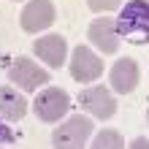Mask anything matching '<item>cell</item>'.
I'll return each instance as SVG.
<instances>
[{"label": "cell", "mask_w": 149, "mask_h": 149, "mask_svg": "<svg viewBox=\"0 0 149 149\" xmlns=\"http://www.w3.org/2000/svg\"><path fill=\"white\" fill-rule=\"evenodd\" d=\"M117 33H119V38L136 43V46L149 43V3L130 0L117 19Z\"/></svg>", "instance_id": "6da1fadb"}, {"label": "cell", "mask_w": 149, "mask_h": 149, "mask_svg": "<svg viewBox=\"0 0 149 149\" xmlns=\"http://www.w3.org/2000/svg\"><path fill=\"white\" fill-rule=\"evenodd\" d=\"M68 109H71V98L65 90L60 87H46L43 92H38V98L33 100V111L41 122H57L63 119Z\"/></svg>", "instance_id": "7a4b0ae2"}, {"label": "cell", "mask_w": 149, "mask_h": 149, "mask_svg": "<svg viewBox=\"0 0 149 149\" xmlns=\"http://www.w3.org/2000/svg\"><path fill=\"white\" fill-rule=\"evenodd\" d=\"M8 79L22 92H36L38 87H43L49 81V73L41 65H36L30 57H14V63L8 65Z\"/></svg>", "instance_id": "3957f363"}, {"label": "cell", "mask_w": 149, "mask_h": 149, "mask_svg": "<svg viewBox=\"0 0 149 149\" xmlns=\"http://www.w3.org/2000/svg\"><path fill=\"white\" fill-rule=\"evenodd\" d=\"M92 133V122L81 117V114H76L65 122V125L54 127V133H52V144L57 149H76V146H84L87 138Z\"/></svg>", "instance_id": "277c9868"}, {"label": "cell", "mask_w": 149, "mask_h": 149, "mask_svg": "<svg viewBox=\"0 0 149 149\" xmlns=\"http://www.w3.org/2000/svg\"><path fill=\"white\" fill-rule=\"evenodd\" d=\"M100 73H103L100 57L95 54L92 49H87L84 43L76 46L73 49V57H71V76H73V81L90 84V81H95V79H100Z\"/></svg>", "instance_id": "5b68a950"}, {"label": "cell", "mask_w": 149, "mask_h": 149, "mask_svg": "<svg viewBox=\"0 0 149 149\" xmlns=\"http://www.w3.org/2000/svg\"><path fill=\"white\" fill-rule=\"evenodd\" d=\"M79 103H81L84 111H90L92 117H98V119H109V117H114V111H117V100L111 98L109 87H103V84H95L90 90H84L79 95Z\"/></svg>", "instance_id": "8992f818"}, {"label": "cell", "mask_w": 149, "mask_h": 149, "mask_svg": "<svg viewBox=\"0 0 149 149\" xmlns=\"http://www.w3.org/2000/svg\"><path fill=\"white\" fill-rule=\"evenodd\" d=\"M54 19H57V14H54L52 0H30V3L24 6L22 16H19L22 30H27V33H41V30H46Z\"/></svg>", "instance_id": "52a82bcc"}, {"label": "cell", "mask_w": 149, "mask_h": 149, "mask_svg": "<svg viewBox=\"0 0 149 149\" xmlns=\"http://www.w3.org/2000/svg\"><path fill=\"white\" fill-rule=\"evenodd\" d=\"M87 36L90 41L98 46L103 54H114V52L119 49V33H117V19H111V16H98L90 30H87Z\"/></svg>", "instance_id": "ba28073f"}, {"label": "cell", "mask_w": 149, "mask_h": 149, "mask_svg": "<svg viewBox=\"0 0 149 149\" xmlns=\"http://www.w3.org/2000/svg\"><path fill=\"white\" fill-rule=\"evenodd\" d=\"M33 52L36 57H41L49 68H63L65 65V54H68V43L63 36H43L33 43Z\"/></svg>", "instance_id": "9c48e42d"}, {"label": "cell", "mask_w": 149, "mask_h": 149, "mask_svg": "<svg viewBox=\"0 0 149 149\" xmlns=\"http://www.w3.org/2000/svg\"><path fill=\"white\" fill-rule=\"evenodd\" d=\"M111 87L119 95H130L138 87V63L130 57H122L111 68Z\"/></svg>", "instance_id": "30bf717a"}, {"label": "cell", "mask_w": 149, "mask_h": 149, "mask_svg": "<svg viewBox=\"0 0 149 149\" xmlns=\"http://www.w3.org/2000/svg\"><path fill=\"white\" fill-rule=\"evenodd\" d=\"M24 114H27V100L16 90V84L0 87V117L8 119V122H19Z\"/></svg>", "instance_id": "8fae6325"}, {"label": "cell", "mask_w": 149, "mask_h": 149, "mask_svg": "<svg viewBox=\"0 0 149 149\" xmlns=\"http://www.w3.org/2000/svg\"><path fill=\"white\" fill-rule=\"evenodd\" d=\"M92 146L95 149H122L125 141H122V136L117 133V130H100V133L95 136Z\"/></svg>", "instance_id": "7c38bea8"}, {"label": "cell", "mask_w": 149, "mask_h": 149, "mask_svg": "<svg viewBox=\"0 0 149 149\" xmlns=\"http://www.w3.org/2000/svg\"><path fill=\"white\" fill-rule=\"evenodd\" d=\"M87 6H90L95 14H100V11H114V8H119L122 0H87Z\"/></svg>", "instance_id": "4fadbf2b"}, {"label": "cell", "mask_w": 149, "mask_h": 149, "mask_svg": "<svg viewBox=\"0 0 149 149\" xmlns=\"http://www.w3.org/2000/svg\"><path fill=\"white\" fill-rule=\"evenodd\" d=\"M14 141H16V136L11 133V127H6L3 122H0V144L8 146V144H14Z\"/></svg>", "instance_id": "5bb4252c"}, {"label": "cell", "mask_w": 149, "mask_h": 149, "mask_svg": "<svg viewBox=\"0 0 149 149\" xmlns=\"http://www.w3.org/2000/svg\"><path fill=\"white\" fill-rule=\"evenodd\" d=\"M130 146H133V149H146V146H149V138H136Z\"/></svg>", "instance_id": "9a60e30c"}, {"label": "cell", "mask_w": 149, "mask_h": 149, "mask_svg": "<svg viewBox=\"0 0 149 149\" xmlns=\"http://www.w3.org/2000/svg\"><path fill=\"white\" fill-rule=\"evenodd\" d=\"M146 119H149V111H146Z\"/></svg>", "instance_id": "2e32d148"}, {"label": "cell", "mask_w": 149, "mask_h": 149, "mask_svg": "<svg viewBox=\"0 0 149 149\" xmlns=\"http://www.w3.org/2000/svg\"><path fill=\"white\" fill-rule=\"evenodd\" d=\"M144 3H149V0H144Z\"/></svg>", "instance_id": "e0dca14e"}]
</instances>
